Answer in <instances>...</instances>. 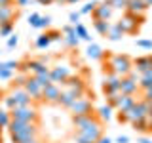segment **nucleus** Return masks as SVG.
Listing matches in <instances>:
<instances>
[{"instance_id":"nucleus-1","label":"nucleus","mask_w":152,"mask_h":143,"mask_svg":"<svg viewBox=\"0 0 152 143\" xmlns=\"http://www.w3.org/2000/svg\"><path fill=\"white\" fill-rule=\"evenodd\" d=\"M8 132H10V137H12L13 143H23V141H28L38 136V124L12 120L8 126Z\"/></svg>"},{"instance_id":"nucleus-2","label":"nucleus","mask_w":152,"mask_h":143,"mask_svg":"<svg viewBox=\"0 0 152 143\" xmlns=\"http://www.w3.org/2000/svg\"><path fill=\"white\" fill-rule=\"evenodd\" d=\"M104 71L118 74V76H127L133 71V59L126 54H107V65Z\"/></svg>"},{"instance_id":"nucleus-3","label":"nucleus","mask_w":152,"mask_h":143,"mask_svg":"<svg viewBox=\"0 0 152 143\" xmlns=\"http://www.w3.org/2000/svg\"><path fill=\"white\" fill-rule=\"evenodd\" d=\"M31 103H32V97L23 88H13L12 92L4 97V105H6L8 111H12V109H15V107H27V105H31Z\"/></svg>"},{"instance_id":"nucleus-4","label":"nucleus","mask_w":152,"mask_h":143,"mask_svg":"<svg viewBox=\"0 0 152 143\" xmlns=\"http://www.w3.org/2000/svg\"><path fill=\"white\" fill-rule=\"evenodd\" d=\"M142 23H145V15H133V13L126 12L120 17L118 25H120V29L124 31V35H137Z\"/></svg>"},{"instance_id":"nucleus-5","label":"nucleus","mask_w":152,"mask_h":143,"mask_svg":"<svg viewBox=\"0 0 152 143\" xmlns=\"http://www.w3.org/2000/svg\"><path fill=\"white\" fill-rule=\"evenodd\" d=\"M12 114V120H21V122H34L38 124V111L34 107H31V105H27V107H15L10 111Z\"/></svg>"},{"instance_id":"nucleus-6","label":"nucleus","mask_w":152,"mask_h":143,"mask_svg":"<svg viewBox=\"0 0 152 143\" xmlns=\"http://www.w3.org/2000/svg\"><path fill=\"white\" fill-rule=\"evenodd\" d=\"M139 78H141V74L135 73V71H131L127 76H124V78H122L120 92L124 95H137V92H139Z\"/></svg>"},{"instance_id":"nucleus-7","label":"nucleus","mask_w":152,"mask_h":143,"mask_svg":"<svg viewBox=\"0 0 152 143\" xmlns=\"http://www.w3.org/2000/svg\"><path fill=\"white\" fill-rule=\"evenodd\" d=\"M69 111L72 113V116H78V114H91L93 113V99H89L86 94L80 95V97L69 107Z\"/></svg>"},{"instance_id":"nucleus-8","label":"nucleus","mask_w":152,"mask_h":143,"mask_svg":"<svg viewBox=\"0 0 152 143\" xmlns=\"http://www.w3.org/2000/svg\"><path fill=\"white\" fill-rule=\"evenodd\" d=\"M48 69H50V67H48L46 59H28V61H25V63L19 65V71H21V73H25V74L28 73L32 76L44 73V71H48Z\"/></svg>"},{"instance_id":"nucleus-9","label":"nucleus","mask_w":152,"mask_h":143,"mask_svg":"<svg viewBox=\"0 0 152 143\" xmlns=\"http://www.w3.org/2000/svg\"><path fill=\"white\" fill-rule=\"evenodd\" d=\"M72 124H74L76 132H82L86 128L97 126V124H103V122L99 120V116L95 113H91V114H78V116H72Z\"/></svg>"},{"instance_id":"nucleus-10","label":"nucleus","mask_w":152,"mask_h":143,"mask_svg":"<svg viewBox=\"0 0 152 143\" xmlns=\"http://www.w3.org/2000/svg\"><path fill=\"white\" fill-rule=\"evenodd\" d=\"M50 74H51V82L53 84L65 86V82L72 76V69L66 67V65H55L50 69Z\"/></svg>"},{"instance_id":"nucleus-11","label":"nucleus","mask_w":152,"mask_h":143,"mask_svg":"<svg viewBox=\"0 0 152 143\" xmlns=\"http://www.w3.org/2000/svg\"><path fill=\"white\" fill-rule=\"evenodd\" d=\"M120 82H122V76L114 74V73H110V71H104V80H103V92H104V95L120 92Z\"/></svg>"},{"instance_id":"nucleus-12","label":"nucleus","mask_w":152,"mask_h":143,"mask_svg":"<svg viewBox=\"0 0 152 143\" xmlns=\"http://www.w3.org/2000/svg\"><path fill=\"white\" fill-rule=\"evenodd\" d=\"M61 94H63V86L59 84H50L42 90V101L46 103H59Z\"/></svg>"},{"instance_id":"nucleus-13","label":"nucleus","mask_w":152,"mask_h":143,"mask_svg":"<svg viewBox=\"0 0 152 143\" xmlns=\"http://www.w3.org/2000/svg\"><path fill=\"white\" fill-rule=\"evenodd\" d=\"M112 13H114L112 6L104 0V2H99V6L93 10L91 15H93V21H110Z\"/></svg>"},{"instance_id":"nucleus-14","label":"nucleus","mask_w":152,"mask_h":143,"mask_svg":"<svg viewBox=\"0 0 152 143\" xmlns=\"http://www.w3.org/2000/svg\"><path fill=\"white\" fill-rule=\"evenodd\" d=\"M23 90L31 95L32 99H36V101H42V86L38 84V80L34 78V76H28L27 78V82H25V86H23Z\"/></svg>"},{"instance_id":"nucleus-15","label":"nucleus","mask_w":152,"mask_h":143,"mask_svg":"<svg viewBox=\"0 0 152 143\" xmlns=\"http://www.w3.org/2000/svg\"><path fill=\"white\" fill-rule=\"evenodd\" d=\"M65 90H70L72 94H76L80 97V95L86 94V90H88V86H86V82L80 76H70L69 80L65 82Z\"/></svg>"},{"instance_id":"nucleus-16","label":"nucleus","mask_w":152,"mask_h":143,"mask_svg":"<svg viewBox=\"0 0 152 143\" xmlns=\"http://www.w3.org/2000/svg\"><path fill=\"white\" fill-rule=\"evenodd\" d=\"M137 101H139V99H137L135 95H124V94H122L120 97H118L116 105H114V109H116L118 113H127V111H129V109H131Z\"/></svg>"},{"instance_id":"nucleus-17","label":"nucleus","mask_w":152,"mask_h":143,"mask_svg":"<svg viewBox=\"0 0 152 143\" xmlns=\"http://www.w3.org/2000/svg\"><path fill=\"white\" fill-rule=\"evenodd\" d=\"M126 12L133 13V15H145V13L148 12V6H146L145 0H127Z\"/></svg>"},{"instance_id":"nucleus-18","label":"nucleus","mask_w":152,"mask_h":143,"mask_svg":"<svg viewBox=\"0 0 152 143\" xmlns=\"http://www.w3.org/2000/svg\"><path fill=\"white\" fill-rule=\"evenodd\" d=\"M152 67V55H141V57H137V59H133V71L135 73H146Z\"/></svg>"},{"instance_id":"nucleus-19","label":"nucleus","mask_w":152,"mask_h":143,"mask_svg":"<svg viewBox=\"0 0 152 143\" xmlns=\"http://www.w3.org/2000/svg\"><path fill=\"white\" fill-rule=\"evenodd\" d=\"M86 55L89 57V59H93V61H101L104 59V55H107V52L103 50L99 44H88V50H86Z\"/></svg>"},{"instance_id":"nucleus-20","label":"nucleus","mask_w":152,"mask_h":143,"mask_svg":"<svg viewBox=\"0 0 152 143\" xmlns=\"http://www.w3.org/2000/svg\"><path fill=\"white\" fill-rule=\"evenodd\" d=\"M13 17H15V8L12 6H0V23L6 25V23H13Z\"/></svg>"},{"instance_id":"nucleus-21","label":"nucleus","mask_w":152,"mask_h":143,"mask_svg":"<svg viewBox=\"0 0 152 143\" xmlns=\"http://www.w3.org/2000/svg\"><path fill=\"white\" fill-rule=\"evenodd\" d=\"M76 99H78V95L72 94L70 90H63V94H61V99H59V105L61 107H65V109H69L70 105H72Z\"/></svg>"},{"instance_id":"nucleus-22","label":"nucleus","mask_w":152,"mask_h":143,"mask_svg":"<svg viewBox=\"0 0 152 143\" xmlns=\"http://www.w3.org/2000/svg\"><path fill=\"white\" fill-rule=\"evenodd\" d=\"M74 31H76V36L80 38V40L88 42V44H93V36L88 32V29H86L82 23H78V25H74Z\"/></svg>"},{"instance_id":"nucleus-23","label":"nucleus","mask_w":152,"mask_h":143,"mask_svg":"<svg viewBox=\"0 0 152 143\" xmlns=\"http://www.w3.org/2000/svg\"><path fill=\"white\" fill-rule=\"evenodd\" d=\"M107 38H108L110 42H120L122 38H124V31L120 29V25H118V23H114V25H110V31H108Z\"/></svg>"},{"instance_id":"nucleus-24","label":"nucleus","mask_w":152,"mask_h":143,"mask_svg":"<svg viewBox=\"0 0 152 143\" xmlns=\"http://www.w3.org/2000/svg\"><path fill=\"white\" fill-rule=\"evenodd\" d=\"M112 111H114V107H110V105H103V107H99L97 109V116H99V120L101 122H108L112 118Z\"/></svg>"},{"instance_id":"nucleus-25","label":"nucleus","mask_w":152,"mask_h":143,"mask_svg":"<svg viewBox=\"0 0 152 143\" xmlns=\"http://www.w3.org/2000/svg\"><path fill=\"white\" fill-rule=\"evenodd\" d=\"M110 25H112L110 21H93V27H95V31H97V35H101L104 38H107L108 31H110Z\"/></svg>"},{"instance_id":"nucleus-26","label":"nucleus","mask_w":152,"mask_h":143,"mask_svg":"<svg viewBox=\"0 0 152 143\" xmlns=\"http://www.w3.org/2000/svg\"><path fill=\"white\" fill-rule=\"evenodd\" d=\"M131 126H133V130H135V132L146 133V132H148V116H146V118H141V120L131 122Z\"/></svg>"},{"instance_id":"nucleus-27","label":"nucleus","mask_w":152,"mask_h":143,"mask_svg":"<svg viewBox=\"0 0 152 143\" xmlns=\"http://www.w3.org/2000/svg\"><path fill=\"white\" fill-rule=\"evenodd\" d=\"M34 78L38 80V84H40L42 88H46V86L53 84V82H51V74H50V69H48V71H44V73H40V74H36Z\"/></svg>"},{"instance_id":"nucleus-28","label":"nucleus","mask_w":152,"mask_h":143,"mask_svg":"<svg viewBox=\"0 0 152 143\" xmlns=\"http://www.w3.org/2000/svg\"><path fill=\"white\" fill-rule=\"evenodd\" d=\"M99 6L97 0H89V2H86L82 8H80V15H88V13H93V10Z\"/></svg>"},{"instance_id":"nucleus-29","label":"nucleus","mask_w":152,"mask_h":143,"mask_svg":"<svg viewBox=\"0 0 152 143\" xmlns=\"http://www.w3.org/2000/svg\"><path fill=\"white\" fill-rule=\"evenodd\" d=\"M63 42H65L69 48H78L80 38L76 36V32H72V35H63Z\"/></svg>"},{"instance_id":"nucleus-30","label":"nucleus","mask_w":152,"mask_h":143,"mask_svg":"<svg viewBox=\"0 0 152 143\" xmlns=\"http://www.w3.org/2000/svg\"><path fill=\"white\" fill-rule=\"evenodd\" d=\"M50 44H51V40L48 38V35H46V32H44V35H40V36H38L36 40H34V46L38 48V50H46V48L50 46Z\"/></svg>"},{"instance_id":"nucleus-31","label":"nucleus","mask_w":152,"mask_h":143,"mask_svg":"<svg viewBox=\"0 0 152 143\" xmlns=\"http://www.w3.org/2000/svg\"><path fill=\"white\" fill-rule=\"evenodd\" d=\"M12 122V114L8 109H0V128H8Z\"/></svg>"},{"instance_id":"nucleus-32","label":"nucleus","mask_w":152,"mask_h":143,"mask_svg":"<svg viewBox=\"0 0 152 143\" xmlns=\"http://www.w3.org/2000/svg\"><path fill=\"white\" fill-rule=\"evenodd\" d=\"M13 35V23H6L0 27V38H10Z\"/></svg>"},{"instance_id":"nucleus-33","label":"nucleus","mask_w":152,"mask_h":143,"mask_svg":"<svg viewBox=\"0 0 152 143\" xmlns=\"http://www.w3.org/2000/svg\"><path fill=\"white\" fill-rule=\"evenodd\" d=\"M135 46L141 48V50H152V40L150 38H137Z\"/></svg>"},{"instance_id":"nucleus-34","label":"nucleus","mask_w":152,"mask_h":143,"mask_svg":"<svg viewBox=\"0 0 152 143\" xmlns=\"http://www.w3.org/2000/svg\"><path fill=\"white\" fill-rule=\"evenodd\" d=\"M107 2L112 6V10H124V12H126L127 0H107Z\"/></svg>"},{"instance_id":"nucleus-35","label":"nucleus","mask_w":152,"mask_h":143,"mask_svg":"<svg viewBox=\"0 0 152 143\" xmlns=\"http://www.w3.org/2000/svg\"><path fill=\"white\" fill-rule=\"evenodd\" d=\"M74 143H97V141L91 139V137H88V136H84V133H80V132H76V136H74Z\"/></svg>"},{"instance_id":"nucleus-36","label":"nucleus","mask_w":152,"mask_h":143,"mask_svg":"<svg viewBox=\"0 0 152 143\" xmlns=\"http://www.w3.org/2000/svg\"><path fill=\"white\" fill-rule=\"evenodd\" d=\"M51 25V15H40V21H38L36 29H48Z\"/></svg>"},{"instance_id":"nucleus-37","label":"nucleus","mask_w":152,"mask_h":143,"mask_svg":"<svg viewBox=\"0 0 152 143\" xmlns=\"http://www.w3.org/2000/svg\"><path fill=\"white\" fill-rule=\"evenodd\" d=\"M19 61H0V67H4V69H10V71H17L19 69Z\"/></svg>"},{"instance_id":"nucleus-38","label":"nucleus","mask_w":152,"mask_h":143,"mask_svg":"<svg viewBox=\"0 0 152 143\" xmlns=\"http://www.w3.org/2000/svg\"><path fill=\"white\" fill-rule=\"evenodd\" d=\"M46 35H48V38H50L51 42H53V40H61V38H63V32L55 31V29H53V31H46Z\"/></svg>"},{"instance_id":"nucleus-39","label":"nucleus","mask_w":152,"mask_h":143,"mask_svg":"<svg viewBox=\"0 0 152 143\" xmlns=\"http://www.w3.org/2000/svg\"><path fill=\"white\" fill-rule=\"evenodd\" d=\"M28 25H31L32 29H36V25H38V21H40V13H31V15H28Z\"/></svg>"},{"instance_id":"nucleus-40","label":"nucleus","mask_w":152,"mask_h":143,"mask_svg":"<svg viewBox=\"0 0 152 143\" xmlns=\"http://www.w3.org/2000/svg\"><path fill=\"white\" fill-rule=\"evenodd\" d=\"M13 76V71L10 69H4V67H0V80H10Z\"/></svg>"},{"instance_id":"nucleus-41","label":"nucleus","mask_w":152,"mask_h":143,"mask_svg":"<svg viewBox=\"0 0 152 143\" xmlns=\"http://www.w3.org/2000/svg\"><path fill=\"white\" fill-rule=\"evenodd\" d=\"M80 19H82V15H80V12H70V15H69V21H70V25H78V23H80Z\"/></svg>"},{"instance_id":"nucleus-42","label":"nucleus","mask_w":152,"mask_h":143,"mask_svg":"<svg viewBox=\"0 0 152 143\" xmlns=\"http://www.w3.org/2000/svg\"><path fill=\"white\" fill-rule=\"evenodd\" d=\"M17 42H19V36L17 35H12V36L8 38V48H15Z\"/></svg>"},{"instance_id":"nucleus-43","label":"nucleus","mask_w":152,"mask_h":143,"mask_svg":"<svg viewBox=\"0 0 152 143\" xmlns=\"http://www.w3.org/2000/svg\"><path fill=\"white\" fill-rule=\"evenodd\" d=\"M142 99L148 101V103H152V90H145V92H142Z\"/></svg>"},{"instance_id":"nucleus-44","label":"nucleus","mask_w":152,"mask_h":143,"mask_svg":"<svg viewBox=\"0 0 152 143\" xmlns=\"http://www.w3.org/2000/svg\"><path fill=\"white\" fill-rule=\"evenodd\" d=\"M114 143H129V137L127 136H118L116 139H114Z\"/></svg>"},{"instance_id":"nucleus-45","label":"nucleus","mask_w":152,"mask_h":143,"mask_svg":"<svg viewBox=\"0 0 152 143\" xmlns=\"http://www.w3.org/2000/svg\"><path fill=\"white\" fill-rule=\"evenodd\" d=\"M13 2H15V4H17L19 8H23V6H27V4L31 2V0H13Z\"/></svg>"},{"instance_id":"nucleus-46","label":"nucleus","mask_w":152,"mask_h":143,"mask_svg":"<svg viewBox=\"0 0 152 143\" xmlns=\"http://www.w3.org/2000/svg\"><path fill=\"white\" fill-rule=\"evenodd\" d=\"M97 143H114V141H112V139H110L108 136H103V137H101V139H99Z\"/></svg>"},{"instance_id":"nucleus-47","label":"nucleus","mask_w":152,"mask_h":143,"mask_svg":"<svg viewBox=\"0 0 152 143\" xmlns=\"http://www.w3.org/2000/svg\"><path fill=\"white\" fill-rule=\"evenodd\" d=\"M38 4H42V6H50V4H53L55 0H36Z\"/></svg>"},{"instance_id":"nucleus-48","label":"nucleus","mask_w":152,"mask_h":143,"mask_svg":"<svg viewBox=\"0 0 152 143\" xmlns=\"http://www.w3.org/2000/svg\"><path fill=\"white\" fill-rule=\"evenodd\" d=\"M137 143H152V139H150V137H139Z\"/></svg>"},{"instance_id":"nucleus-49","label":"nucleus","mask_w":152,"mask_h":143,"mask_svg":"<svg viewBox=\"0 0 152 143\" xmlns=\"http://www.w3.org/2000/svg\"><path fill=\"white\" fill-rule=\"evenodd\" d=\"M13 0H0V6H12Z\"/></svg>"},{"instance_id":"nucleus-50","label":"nucleus","mask_w":152,"mask_h":143,"mask_svg":"<svg viewBox=\"0 0 152 143\" xmlns=\"http://www.w3.org/2000/svg\"><path fill=\"white\" fill-rule=\"evenodd\" d=\"M23 143H42L38 137H32V139H28V141H23Z\"/></svg>"},{"instance_id":"nucleus-51","label":"nucleus","mask_w":152,"mask_h":143,"mask_svg":"<svg viewBox=\"0 0 152 143\" xmlns=\"http://www.w3.org/2000/svg\"><path fill=\"white\" fill-rule=\"evenodd\" d=\"M78 2H82V0H66V4H78Z\"/></svg>"},{"instance_id":"nucleus-52","label":"nucleus","mask_w":152,"mask_h":143,"mask_svg":"<svg viewBox=\"0 0 152 143\" xmlns=\"http://www.w3.org/2000/svg\"><path fill=\"white\" fill-rule=\"evenodd\" d=\"M148 132L152 133V118H148Z\"/></svg>"},{"instance_id":"nucleus-53","label":"nucleus","mask_w":152,"mask_h":143,"mask_svg":"<svg viewBox=\"0 0 152 143\" xmlns=\"http://www.w3.org/2000/svg\"><path fill=\"white\" fill-rule=\"evenodd\" d=\"M145 2H146V6H148V8L152 6V0H145Z\"/></svg>"},{"instance_id":"nucleus-54","label":"nucleus","mask_w":152,"mask_h":143,"mask_svg":"<svg viewBox=\"0 0 152 143\" xmlns=\"http://www.w3.org/2000/svg\"><path fill=\"white\" fill-rule=\"evenodd\" d=\"M57 4H66V0H55Z\"/></svg>"},{"instance_id":"nucleus-55","label":"nucleus","mask_w":152,"mask_h":143,"mask_svg":"<svg viewBox=\"0 0 152 143\" xmlns=\"http://www.w3.org/2000/svg\"><path fill=\"white\" fill-rule=\"evenodd\" d=\"M148 118H152V107H150V111H148Z\"/></svg>"},{"instance_id":"nucleus-56","label":"nucleus","mask_w":152,"mask_h":143,"mask_svg":"<svg viewBox=\"0 0 152 143\" xmlns=\"http://www.w3.org/2000/svg\"><path fill=\"white\" fill-rule=\"evenodd\" d=\"M0 143H2V136H0Z\"/></svg>"},{"instance_id":"nucleus-57","label":"nucleus","mask_w":152,"mask_h":143,"mask_svg":"<svg viewBox=\"0 0 152 143\" xmlns=\"http://www.w3.org/2000/svg\"><path fill=\"white\" fill-rule=\"evenodd\" d=\"M0 27H2V23H0Z\"/></svg>"},{"instance_id":"nucleus-58","label":"nucleus","mask_w":152,"mask_h":143,"mask_svg":"<svg viewBox=\"0 0 152 143\" xmlns=\"http://www.w3.org/2000/svg\"><path fill=\"white\" fill-rule=\"evenodd\" d=\"M0 130H2V128H0Z\"/></svg>"}]
</instances>
